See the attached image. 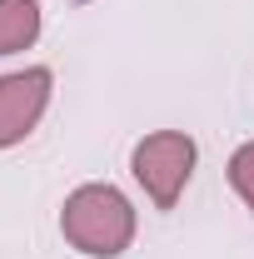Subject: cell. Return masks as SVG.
Returning <instances> with one entry per match:
<instances>
[{"label": "cell", "mask_w": 254, "mask_h": 259, "mask_svg": "<svg viewBox=\"0 0 254 259\" xmlns=\"http://www.w3.org/2000/svg\"><path fill=\"white\" fill-rule=\"evenodd\" d=\"M50 95H55V75L45 65H25V70L0 75V150L20 145L45 120Z\"/></svg>", "instance_id": "cell-3"}, {"label": "cell", "mask_w": 254, "mask_h": 259, "mask_svg": "<svg viewBox=\"0 0 254 259\" xmlns=\"http://www.w3.org/2000/svg\"><path fill=\"white\" fill-rule=\"evenodd\" d=\"M194 160H199V150L185 130H155L130 150V175L140 180V190L150 194L155 209H175L194 175Z\"/></svg>", "instance_id": "cell-2"}, {"label": "cell", "mask_w": 254, "mask_h": 259, "mask_svg": "<svg viewBox=\"0 0 254 259\" xmlns=\"http://www.w3.org/2000/svg\"><path fill=\"white\" fill-rule=\"evenodd\" d=\"M60 234L90 259H120L135 244V204L115 185H80L60 204Z\"/></svg>", "instance_id": "cell-1"}, {"label": "cell", "mask_w": 254, "mask_h": 259, "mask_svg": "<svg viewBox=\"0 0 254 259\" xmlns=\"http://www.w3.org/2000/svg\"><path fill=\"white\" fill-rule=\"evenodd\" d=\"M229 185H234V194L249 204V214H254V140L229 155Z\"/></svg>", "instance_id": "cell-5"}, {"label": "cell", "mask_w": 254, "mask_h": 259, "mask_svg": "<svg viewBox=\"0 0 254 259\" xmlns=\"http://www.w3.org/2000/svg\"><path fill=\"white\" fill-rule=\"evenodd\" d=\"M40 40V0H0V55L30 50Z\"/></svg>", "instance_id": "cell-4"}]
</instances>
